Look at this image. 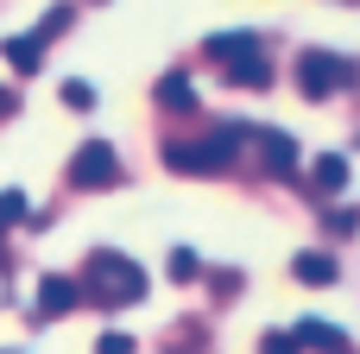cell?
<instances>
[{"label": "cell", "instance_id": "cell-17", "mask_svg": "<svg viewBox=\"0 0 360 354\" xmlns=\"http://www.w3.org/2000/svg\"><path fill=\"white\" fill-rule=\"evenodd\" d=\"M329 228H335V234H354V228H360L354 209H329Z\"/></svg>", "mask_w": 360, "mask_h": 354}, {"label": "cell", "instance_id": "cell-7", "mask_svg": "<svg viewBox=\"0 0 360 354\" xmlns=\"http://www.w3.org/2000/svg\"><path fill=\"white\" fill-rule=\"evenodd\" d=\"M291 342H297V348H323V354H348V336H342L335 323H297Z\"/></svg>", "mask_w": 360, "mask_h": 354}, {"label": "cell", "instance_id": "cell-3", "mask_svg": "<svg viewBox=\"0 0 360 354\" xmlns=\"http://www.w3.org/2000/svg\"><path fill=\"white\" fill-rule=\"evenodd\" d=\"M114 177H120V165H114V146L108 139H89L70 158V190H108Z\"/></svg>", "mask_w": 360, "mask_h": 354}, {"label": "cell", "instance_id": "cell-4", "mask_svg": "<svg viewBox=\"0 0 360 354\" xmlns=\"http://www.w3.org/2000/svg\"><path fill=\"white\" fill-rule=\"evenodd\" d=\"M253 139H259V158H266V171H272V177H291V171H297V139H291V133L259 127Z\"/></svg>", "mask_w": 360, "mask_h": 354}, {"label": "cell", "instance_id": "cell-6", "mask_svg": "<svg viewBox=\"0 0 360 354\" xmlns=\"http://www.w3.org/2000/svg\"><path fill=\"white\" fill-rule=\"evenodd\" d=\"M70 310H76V279H57L51 272L38 285V317H70Z\"/></svg>", "mask_w": 360, "mask_h": 354}, {"label": "cell", "instance_id": "cell-18", "mask_svg": "<svg viewBox=\"0 0 360 354\" xmlns=\"http://www.w3.org/2000/svg\"><path fill=\"white\" fill-rule=\"evenodd\" d=\"M259 354H297V342H291V336H266V342H259Z\"/></svg>", "mask_w": 360, "mask_h": 354}, {"label": "cell", "instance_id": "cell-1", "mask_svg": "<svg viewBox=\"0 0 360 354\" xmlns=\"http://www.w3.org/2000/svg\"><path fill=\"white\" fill-rule=\"evenodd\" d=\"M348 82H354V57H335V51H304V57H297V89H304L310 101L335 95V89H348Z\"/></svg>", "mask_w": 360, "mask_h": 354}, {"label": "cell", "instance_id": "cell-11", "mask_svg": "<svg viewBox=\"0 0 360 354\" xmlns=\"http://www.w3.org/2000/svg\"><path fill=\"white\" fill-rule=\"evenodd\" d=\"M342 184H348V158H342V152H323V158H316V190L335 196Z\"/></svg>", "mask_w": 360, "mask_h": 354}, {"label": "cell", "instance_id": "cell-19", "mask_svg": "<svg viewBox=\"0 0 360 354\" xmlns=\"http://www.w3.org/2000/svg\"><path fill=\"white\" fill-rule=\"evenodd\" d=\"M6 108H13V101H6V95H0V114H6Z\"/></svg>", "mask_w": 360, "mask_h": 354}, {"label": "cell", "instance_id": "cell-14", "mask_svg": "<svg viewBox=\"0 0 360 354\" xmlns=\"http://www.w3.org/2000/svg\"><path fill=\"white\" fill-rule=\"evenodd\" d=\"M63 108L89 114V108H95V89H89V82H63Z\"/></svg>", "mask_w": 360, "mask_h": 354}, {"label": "cell", "instance_id": "cell-2", "mask_svg": "<svg viewBox=\"0 0 360 354\" xmlns=\"http://www.w3.org/2000/svg\"><path fill=\"white\" fill-rule=\"evenodd\" d=\"M89 272H95V291H101L108 304H139V298H146V272H139L127 253H95Z\"/></svg>", "mask_w": 360, "mask_h": 354}, {"label": "cell", "instance_id": "cell-9", "mask_svg": "<svg viewBox=\"0 0 360 354\" xmlns=\"http://www.w3.org/2000/svg\"><path fill=\"white\" fill-rule=\"evenodd\" d=\"M228 82H234V89H266V82H272V63H266L259 51H253V57H234V63H228Z\"/></svg>", "mask_w": 360, "mask_h": 354}, {"label": "cell", "instance_id": "cell-13", "mask_svg": "<svg viewBox=\"0 0 360 354\" xmlns=\"http://www.w3.org/2000/svg\"><path fill=\"white\" fill-rule=\"evenodd\" d=\"M25 222V190H0V228Z\"/></svg>", "mask_w": 360, "mask_h": 354}, {"label": "cell", "instance_id": "cell-12", "mask_svg": "<svg viewBox=\"0 0 360 354\" xmlns=\"http://www.w3.org/2000/svg\"><path fill=\"white\" fill-rule=\"evenodd\" d=\"M304 285H335V260L329 253H297V266H291Z\"/></svg>", "mask_w": 360, "mask_h": 354}, {"label": "cell", "instance_id": "cell-8", "mask_svg": "<svg viewBox=\"0 0 360 354\" xmlns=\"http://www.w3.org/2000/svg\"><path fill=\"white\" fill-rule=\"evenodd\" d=\"M202 51H209V57H228V63H234V57H253V51H259V32H215Z\"/></svg>", "mask_w": 360, "mask_h": 354}, {"label": "cell", "instance_id": "cell-15", "mask_svg": "<svg viewBox=\"0 0 360 354\" xmlns=\"http://www.w3.org/2000/svg\"><path fill=\"white\" fill-rule=\"evenodd\" d=\"M196 272H202V266H196V253H190V247H177V253H171V279H177V285H190Z\"/></svg>", "mask_w": 360, "mask_h": 354}, {"label": "cell", "instance_id": "cell-10", "mask_svg": "<svg viewBox=\"0 0 360 354\" xmlns=\"http://www.w3.org/2000/svg\"><path fill=\"white\" fill-rule=\"evenodd\" d=\"M158 101H165L171 114H190V108H196V89H190V76H184V70L158 76Z\"/></svg>", "mask_w": 360, "mask_h": 354}, {"label": "cell", "instance_id": "cell-16", "mask_svg": "<svg viewBox=\"0 0 360 354\" xmlns=\"http://www.w3.org/2000/svg\"><path fill=\"white\" fill-rule=\"evenodd\" d=\"M95 354H133V336H120V329H108V336L95 342Z\"/></svg>", "mask_w": 360, "mask_h": 354}, {"label": "cell", "instance_id": "cell-5", "mask_svg": "<svg viewBox=\"0 0 360 354\" xmlns=\"http://www.w3.org/2000/svg\"><path fill=\"white\" fill-rule=\"evenodd\" d=\"M0 57H6L19 76H32V70L44 63V38H38V32H13V38H0Z\"/></svg>", "mask_w": 360, "mask_h": 354}]
</instances>
